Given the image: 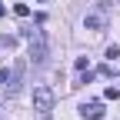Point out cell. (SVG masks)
Segmentation results:
<instances>
[{"label":"cell","mask_w":120,"mask_h":120,"mask_svg":"<svg viewBox=\"0 0 120 120\" xmlns=\"http://www.w3.org/2000/svg\"><path fill=\"white\" fill-rule=\"evenodd\" d=\"M0 83H4V87L10 83V70H7V67H0Z\"/></svg>","instance_id":"obj_8"},{"label":"cell","mask_w":120,"mask_h":120,"mask_svg":"<svg viewBox=\"0 0 120 120\" xmlns=\"http://www.w3.org/2000/svg\"><path fill=\"white\" fill-rule=\"evenodd\" d=\"M103 57H110V60H117V57H120V47H107V53H103Z\"/></svg>","instance_id":"obj_9"},{"label":"cell","mask_w":120,"mask_h":120,"mask_svg":"<svg viewBox=\"0 0 120 120\" xmlns=\"http://www.w3.org/2000/svg\"><path fill=\"white\" fill-rule=\"evenodd\" d=\"M20 37H27V43H30V60H34V64L40 67L43 60H47V37H43V30H23Z\"/></svg>","instance_id":"obj_1"},{"label":"cell","mask_w":120,"mask_h":120,"mask_svg":"<svg viewBox=\"0 0 120 120\" xmlns=\"http://www.w3.org/2000/svg\"><path fill=\"white\" fill-rule=\"evenodd\" d=\"M40 4H43V0H40Z\"/></svg>","instance_id":"obj_11"},{"label":"cell","mask_w":120,"mask_h":120,"mask_svg":"<svg viewBox=\"0 0 120 120\" xmlns=\"http://www.w3.org/2000/svg\"><path fill=\"white\" fill-rule=\"evenodd\" d=\"M103 113H107V110H103L100 100H90V103L80 107V117H83V120H103Z\"/></svg>","instance_id":"obj_4"},{"label":"cell","mask_w":120,"mask_h":120,"mask_svg":"<svg viewBox=\"0 0 120 120\" xmlns=\"http://www.w3.org/2000/svg\"><path fill=\"white\" fill-rule=\"evenodd\" d=\"M83 27H87V30H94V34H100V30L107 27V13H103V7L90 10L87 17H83Z\"/></svg>","instance_id":"obj_3"},{"label":"cell","mask_w":120,"mask_h":120,"mask_svg":"<svg viewBox=\"0 0 120 120\" xmlns=\"http://www.w3.org/2000/svg\"><path fill=\"white\" fill-rule=\"evenodd\" d=\"M13 13H17V17H27L30 7H27V4H13Z\"/></svg>","instance_id":"obj_6"},{"label":"cell","mask_w":120,"mask_h":120,"mask_svg":"<svg viewBox=\"0 0 120 120\" xmlns=\"http://www.w3.org/2000/svg\"><path fill=\"white\" fill-rule=\"evenodd\" d=\"M4 13H7V7H4V4H0V17H4Z\"/></svg>","instance_id":"obj_10"},{"label":"cell","mask_w":120,"mask_h":120,"mask_svg":"<svg viewBox=\"0 0 120 120\" xmlns=\"http://www.w3.org/2000/svg\"><path fill=\"white\" fill-rule=\"evenodd\" d=\"M34 110L47 120L50 110H53V90L50 87H34Z\"/></svg>","instance_id":"obj_2"},{"label":"cell","mask_w":120,"mask_h":120,"mask_svg":"<svg viewBox=\"0 0 120 120\" xmlns=\"http://www.w3.org/2000/svg\"><path fill=\"white\" fill-rule=\"evenodd\" d=\"M103 97H107V100H117V97H120V90H117V87H107V90H103Z\"/></svg>","instance_id":"obj_7"},{"label":"cell","mask_w":120,"mask_h":120,"mask_svg":"<svg viewBox=\"0 0 120 120\" xmlns=\"http://www.w3.org/2000/svg\"><path fill=\"white\" fill-rule=\"evenodd\" d=\"M20 80H23V60H20V64L13 67V73H10V94L20 90Z\"/></svg>","instance_id":"obj_5"}]
</instances>
